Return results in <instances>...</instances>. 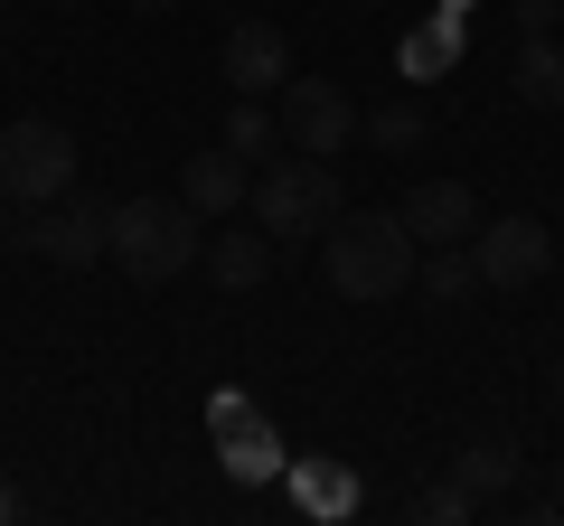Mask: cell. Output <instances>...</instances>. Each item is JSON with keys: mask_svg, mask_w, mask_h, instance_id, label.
<instances>
[{"mask_svg": "<svg viewBox=\"0 0 564 526\" xmlns=\"http://www.w3.org/2000/svg\"><path fill=\"white\" fill-rule=\"evenodd\" d=\"M414 263L423 244L404 235L395 207H367V217H339L321 235V273L339 302H395V292H414Z\"/></svg>", "mask_w": 564, "mask_h": 526, "instance_id": "obj_1", "label": "cell"}, {"mask_svg": "<svg viewBox=\"0 0 564 526\" xmlns=\"http://www.w3.org/2000/svg\"><path fill=\"white\" fill-rule=\"evenodd\" d=\"M245 207H254V226L292 254V244H311V235H329V226L348 217V198H339V169L329 161H311V151H292V161H273L254 188H245Z\"/></svg>", "mask_w": 564, "mask_h": 526, "instance_id": "obj_2", "label": "cell"}, {"mask_svg": "<svg viewBox=\"0 0 564 526\" xmlns=\"http://www.w3.org/2000/svg\"><path fill=\"white\" fill-rule=\"evenodd\" d=\"M207 254V217L188 198H122L113 207V263L132 283H170Z\"/></svg>", "mask_w": 564, "mask_h": 526, "instance_id": "obj_3", "label": "cell"}, {"mask_svg": "<svg viewBox=\"0 0 564 526\" xmlns=\"http://www.w3.org/2000/svg\"><path fill=\"white\" fill-rule=\"evenodd\" d=\"M76 188V132L47 113H20V122H0V198L10 207H47Z\"/></svg>", "mask_w": 564, "mask_h": 526, "instance_id": "obj_4", "label": "cell"}, {"mask_svg": "<svg viewBox=\"0 0 564 526\" xmlns=\"http://www.w3.org/2000/svg\"><path fill=\"white\" fill-rule=\"evenodd\" d=\"M10 244H29V254L57 263V273H85V263L113 254V207H104V198H76V188H66V198H47L39 217L10 235Z\"/></svg>", "mask_w": 564, "mask_h": 526, "instance_id": "obj_5", "label": "cell"}, {"mask_svg": "<svg viewBox=\"0 0 564 526\" xmlns=\"http://www.w3.org/2000/svg\"><path fill=\"white\" fill-rule=\"evenodd\" d=\"M282 142L311 151V161H339V151L358 142V103H348L329 76H292L282 85Z\"/></svg>", "mask_w": 564, "mask_h": 526, "instance_id": "obj_6", "label": "cell"}, {"mask_svg": "<svg viewBox=\"0 0 564 526\" xmlns=\"http://www.w3.org/2000/svg\"><path fill=\"white\" fill-rule=\"evenodd\" d=\"M470 263H480L489 292H527L555 263V235H545V217H499V226H470Z\"/></svg>", "mask_w": 564, "mask_h": 526, "instance_id": "obj_7", "label": "cell"}, {"mask_svg": "<svg viewBox=\"0 0 564 526\" xmlns=\"http://www.w3.org/2000/svg\"><path fill=\"white\" fill-rule=\"evenodd\" d=\"M217 66H226V85H236V95H282V85H292V39H282L273 20H236Z\"/></svg>", "mask_w": 564, "mask_h": 526, "instance_id": "obj_8", "label": "cell"}, {"mask_svg": "<svg viewBox=\"0 0 564 526\" xmlns=\"http://www.w3.org/2000/svg\"><path fill=\"white\" fill-rule=\"evenodd\" d=\"M404 235L414 244H470V226H480V198H470L462 179H423V188H404Z\"/></svg>", "mask_w": 564, "mask_h": 526, "instance_id": "obj_9", "label": "cell"}, {"mask_svg": "<svg viewBox=\"0 0 564 526\" xmlns=\"http://www.w3.org/2000/svg\"><path fill=\"white\" fill-rule=\"evenodd\" d=\"M245 188H254V179H245V161L226 142H207V151H188V161H180V198L198 207V217H236Z\"/></svg>", "mask_w": 564, "mask_h": 526, "instance_id": "obj_10", "label": "cell"}, {"mask_svg": "<svg viewBox=\"0 0 564 526\" xmlns=\"http://www.w3.org/2000/svg\"><path fill=\"white\" fill-rule=\"evenodd\" d=\"M273 254L282 244L263 235V226H226V235H207V283L217 292H254L263 273H273Z\"/></svg>", "mask_w": 564, "mask_h": 526, "instance_id": "obj_11", "label": "cell"}, {"mask_svg": "<svg viewBox=\"0 0 564 526\" xmlns=\"http://www.w3.org/2000/svg\"><path fill=\"white\" fill-rule=\"evenodd\" d=\"M518 470H527L518 432H480V442H462V451H452V480H462L470 498H508V489H518Z\"/></svg>", "mask_w": 564, "mask_h": 526, "instance_id": "obj_12", "label": "cell"}, {"mask_svg": "<svg viewBox=\"0 0 564 526\" xmlns=\"http://www.w3.org/2000/svg\"><path fill=\"white\" fill-rule=\"evenodd\" d=\"M217 461H226V480H245V489H263V480L292 470V461H282V432L263 424V414H254V424H236V432H217Z\"/></svg>", "mask_w": 564, "mask_h": 526, "instance_id": "obj_13", "label": "cell"}, {"mask_svg": "<svg viewBox=\"0 0 564 526\" xmlns=\"http://www.w3.org/2000/svg\"><path fill=\"white\" fill-rule=\"evenodd\" d=\"M508 85H518V103H536V113H564V39H555V29L518 47V66H508Z\"/></svg>", "mask_w": 564, "mask_h": 526, "instance_id": "obj_14", "label": "cell"}, {"mask_svg": "<svg viewBox=\"0 0 564 526\" xmlns=\"http://www.w3.org/2000/svg\"><path fill=\"white\" fill-rule=\"evenodd\" d=\"M414 292L433 310H462L470 292H489V283H480V263H470V244H433V254L414 263Z\"/></svg>", "mask_w": 564, "mask_h": 526, "instance_id": "obj_15", "label": "cell"}, {"mask_svg": "<svg viewBox=\"0 0 564 526\" xmlns=\"http://www.w3.org/2000/svg\"><path fill=\"white\" fill-rule=\"evenodd\" d=\"M226 151H236V161H273V151H282L273 95H236V113H226Z\"/></svg>", "mask_w": 564, "mask_h": 526, "instance_id": "obj_16", "label": "cell"}, {"mask_svg": "<svg viewBox=\"0 0 564 526\" xmlns=\"http://www.w3.org/2000/svg\"><path fill=\"white\" fill-rule=\"evenodd\" d=\"M367 151H386V161H414L423 142H433V122H423V103H377V113L358 122Z\"/></svg>", "mask_w": 564, "mask_h": 526, "instance_id": "obj_17", "label": "cell"}, {"mask_svg": "<svg viewBox=\"0 0 564 526\" xmlns=\"http://www.w3.org/2000/svg\"><path fill=\"white\" fill-rule=\"evenodd\" d=\"M292 489H302L311 517H339V507H358V480H348L339 461H292Z\"/></svg>", "mask_w": 564, "mask_h": 526, "instance_id": "obj_18", "label": "cell"}, {"mask_svg": "<svg viewBox=\"0 0 564 526\" xmlns=\"http://www.w3.org/2000/svg\"><path fill=\"white\" fill-rule=\"evenodd\" d=\"M452 57H462V29H452V20H433V29H414V39H404V76H414V85H433Z\"/></svg>", "mask_w": 564, "mask_h": 526, "instance_id": "obj_19", "label": "cell"}, {"mask_svg": "<svg viewBox=\"0 0 564 526\" xmlns=\"http://www.w3.org/2000/svg\"><path fill=\"white\" fill-rule=\"evenodd\" d=\"M462 517H480V498H470L462 480H433V489H414V526H462Z\"/></svg>", "mask_w": 564, "mask_h": 526, "instance_id": "obj_20", "label": "cell"}, {"mask_svg": "<svg viewBox=\"0 0 564 526\" xmlns=\"http://www.w3.org/2000/svg\"><path fill=\"white\" fill-rule=\"evenodd\" d=\"M555 20H564V0H518V29H527V39H545Z\"/></svg>", "mask_w": 564, "mask_h": 526, "instance_id": "obj_21", "label": "cell"}, {"mask_svg": "<svg viewBox=\"0 0 564 526\" xmlns=\"http://www.w3.org/2000/svg\"><path fill=\"white\" fill-rule=\"evenodd\" d=\"M236 424H254V405H245V395H217V405H207V432H236Z\"/></svg>", "mask_w": 564, "mask_h": 526, "instance_id": "obj_22", "label": "cell"}, {"mask_svg": "<svg viewBox=\"0 0 564 526\" xmlns=\"http://www.w3.org/2000/svg\"><path fill=\"white\" fill-rule=\"evenodd\" d=\"M10 517H20V489H10V480H0V526H10Z\"/></svg>", "mask_w": 564, "mask_h": 526, "instance_id": "obj_23", "label": "cell"}, {"mask_svg": "<svg viewBox=\"0 0 564 526\" xmlns=\"http://www.w3.org/2000/svg\"><path fill=\"white\" fill-rule=\"evenodd\" d=\"M132 10H141V20H161V10H180V0H132Z\"/></svg>", "mask_w": 564, "mask_h": 526, "instance_id": "obj_24", "label": "cell"}, {"mask_svg": "<svg viewBox=\"0 0 564 526\" xmlns=\"http://www.w3.org/2000/svg\"><path fill=\"white\" fill-rule=\"evenodd\" d=\"M10 235H20V226H10V198H0V244H10Z\"/></svg>", "mask_w": 564, "mask_h": 526, "instance_id": "obj_25", "label": "cell"}, {"mask_svg": "<svg viewBox=\"0 0 564 526\" xmlns=\"http://www.w3.org/2000/svg\"><path fill=\"white\" fill-rule=\"evenodd\" d=\"M10 20H20V10H10V0H0V29H10Z\"/></svg>", "mask_w": 564, "mask_h": 526, "instance_id": "obj_26", "label": "cell"}, {"mask_svg": "<svg viewBox=\"0 0 564 526\" xmlns=\"http://www.w3.org/2000/svg\"><path fill=\"white\" fill-rule=\"evenodd\" d=\"M47 10H85V0H47Z\"/></svg>", "mask_w": 564, "mask_h": 526, "instance_id": "obj_27", "label": "cell"}, {"mask_svg": "<svg viewBox=\"0 0 564 526\" xmlns=\"http://www.w3.org/2000/svg\"><path fill=\"white\" fill-rule=\"evenodd\" d=\"M555 517H564V480H555Z\"/></svg>", "mask_w": 564, "mask_h": 526, "instance_id": "obj_28", "label": "cell"}, {"mask_svg": "<svg viewBox=\"0 0 564 526\" xmlns=\"http://www.w3.org/2000/svg\"><path fill=\"white\" fill-rule=\"evenodd\" d=\"M555 414H564V376H555Z\"/></svg>", "mask_w": 564, "mask_h": 526, "instance_id": "obj_29", "label": "cell"}, {"mask_svg": "<svg viewBox=\"0 0 564 526\" xmlns=\"http://www.w3.org/2000/svg\"><path fill=\"white\" fill-rule=\"evenodd\" d=\"M358 10H377V0H358Z\"/></svg>", "mask_w": 564, "mask_h": 526, "instance_id": "obj_30", "label": "cell"}]
</instances>
